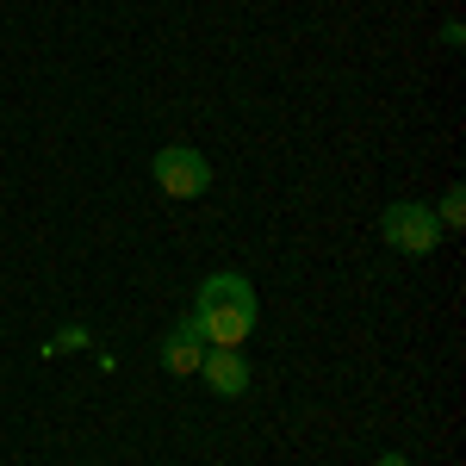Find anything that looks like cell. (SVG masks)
Masks as SVG:
<instances>
[{
	"instance_id": "6da1fadb",
	"label": "cell",
	"mask_w": 466,
	"mask_h": 466,
	"mask_svg": "<svg viewBox=\"0 0 466 466\" xmlns=\"http://www.w3.org/2000/svg\"><path fill=\"white\" fill-rule=\"evenodd\" d=\"M255 287L243 274H206L193 292V323L206 336V349H243V336L255 329Z\"/></svg>"
},
{
	"instance_id": "7a4b0ae2",
	"label": "cell",
	"mask_w": 466,
	"mask_h": 466,
	"mask_svg": "<svg viewBox=\"0 0 466 466\" xmlns=\"http://www.w3.org/2000/svg\"><path fill=\"white\" fill-rule=\"evenodd\" d=\"M380 237H386L398 255L441 249V224H435V212L423 206V199H392V206L380 212Z\"/></svg>"
},
{
	"instance_id": "3957f363",
	"label": "cell",
	"mask_w": 466,
	"mask_h": 466,
	"mask_svg": "<svg viewBox=\"0 0 466 466\" xmlns=\"http://www.w3.org/2000/svg\"><path fill=\"white\" fill-rule=\"evenodd\" d=\"M149 175H156V187H162L168 199H199V193L212 187V162L193 144H162L156 162H149Z\"/></svg>"
},
{
	"instance_id": "277c9868",
	"label": "cell",
	"mask_w": 466,
	"mask_h": 466,
	"mask_svg": "<svg viewBox=\"0 0 466 466\" xmlns=\"http://www.w3.org/2000/svg\"><path fill=\"white\" fill-rule=\"evenodd\" d=\"M156 360H162V373H175V380L199 373V360H206V336H199V323H193V318H187V323H175V329L162 336Z\"/></svg>"
},
{
	"instance_id": "5b68a950",
	"label": "cell",
	"mask_w": 466,
	"mask_h": 466,
	"mask_svg": "<svg viewBox=\"0 0 466 466\" xmlns=\"http://www.w3.org/2000/svg\"><path fill=\"white\" fill-rule=\"evenodd\" d=\"M199 373H206V386H212L218 398H243L249 392V360H243V349H206Z\"/></svg>"
},
{
	"instance_id": "8992f818",
	"label": "cell",
	"mask_w": 466,
	"mask_h": 466,
	"mask_svg": "<svg viewBox=\"0 0 466 466\" xmlns=\"http://www.w3.org/2000/svg\"><path fill=\"white\" fill-rule=\"evenodd\" d=\"M435 224H441V230H461V224H466V193H461V187H448V199L435 206Z\"/></svg>"
},
{
	"instance_id": "52a82bcc",
	"label": "cell",
	"mask_w": 466,
	"mask_h": 466,
	"mask_svg": "<svg viewBox=\"0 0 466 466\" xmlns=\"http://www.w3.org/2000/svg\"><path fill=\"white\" fill-rule=\"evenodd\" d=\"M56 349H87V329L69 323V329H56Z\"/></svg>"
},
{
	"instance_id": "ba28073f",
	"label": "cell",
	"mask_w": 466,
	"mask_h": 466,
	"mask_svg": "<svg viewBox=\"0 0 466 466\" xmlns=\"http://www.w3.org/2000/svg\"><path fill=\"white\" fill-rule=\"evenodd\" d=\"M373 466H410V461H404V454H380Z\"/></svg>"
}]
</instances>
